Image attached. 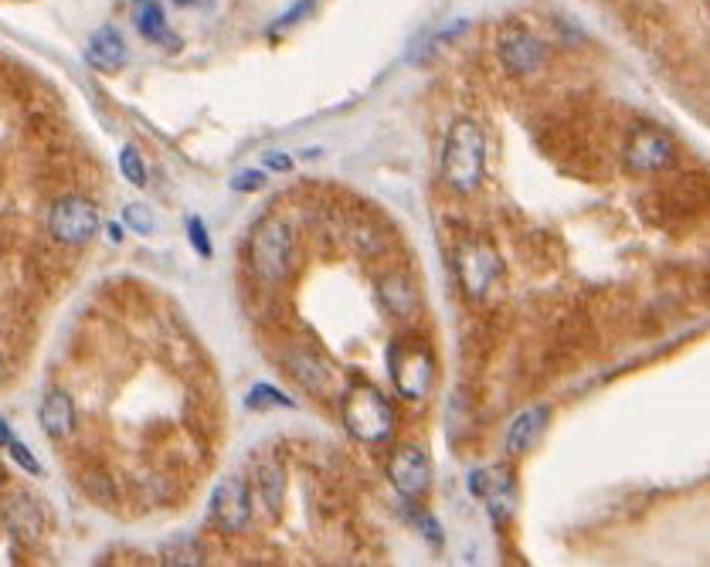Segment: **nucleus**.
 I'll return each mask as SVG.
<instances>
[{
  "instance_id": "473e14b6",
  "label": "nucleus",
  "mask_w": 710,
  "mask_h": 567,
  "mask_svg": "<svg viewBox=\"0 0 710 567\" xmlns=\"http://www.w3.org/2000/svg\"><path fill=\"white\" fill-rule=\"evenodd\" d=\"M0 377H4V360H0Z\"/></svg>"
},
{
  "instance_id": "f3484780",
  "label": "nucleus",
  "mask_w": 710,
  "mask_h": 567,
  "mask_svg": "<svg viewBox=\"0 0 710 567\" xmlns=\"http://www.w3.org/2000/svg\"><path fill=\"white\" fill-rule=\"evenodd\" d=\"M378 289H381V303L391 316H408L418 306L412 279L401 276V272H395V276H384Z\"/></svg>"
},
{
  "instance_id": "7ed1b4c3",
  "label": "nucleus",
  "mask_w": 710,
  "mask_h": 567,
  "mask_svg": "<svg viewBox=\"0 0 710 567\" xmlns=\"http://www.w3.org/2000/svg\"><path fill=\"white\" fill-rule=\"evenodd\" d=\"M248 259H252L255 276L265 282H279L293 265V231L286 221L265 218L255 225L252 242H248Z\"/></svg>"
},
{
  "instance_id": "393cba45",
  "label": "nucleus",
  "mask_w": 710,
  "mask_h": 567,
  "mask_svg": "<svg viewBox=\"0 0 710 567\" xmlns=\"http://www.w3.org/2000/svg\"><path fill=\"white\" fill-rule=\"evenodd\" d=\"M4 449L11 452V459H14L17 466H21L24 472H31V476H41V462L34 459V452H31L24 442H17V438L11 435V438H7V445H4Z\"/></svg>"
},
{
  "instance_id": "ddd939ff",
  "label": "nucleus",
  "mask_w": 710,
  "mask_h": 567,
  "mask_svg": "<svg viewBox=\"0 0 710 567\" xmlns=\"http://www.w3.org/2000/svg\"><path fill=\"white\" fill-rule=\"evenodd\" d=\"M133 24H136V31H140V38H147L150 45H160V48H170V51L181 48V38L170 31L164 7H160L157 0H136L133 4Z\"/></svg>"
},
{
  "instance_id": "9b49d317",
  "label": "nucleus",
  "mask_w": 710,
  "mask_h": 567,
  "mask_svg": "<svg viewBox=\"0 0 710 567\" xmlns=\"http://www.w3.org/2000/svg\"><path fill=\"white\" fill-rule=\"evenodd\" d=\"M469 489L486 500V510H490L493 523H503V517H507V513L513 510V503H517L513 479L507 469H490V472L476 469L473 476H469Z\"/></svg>"
},
{
  "instance_id": "0eeeda50",
  "label": "nucleus",
  "mask_w": 710,
  "mask_h": 567,
  "mask_svg": "<svg viewBox=\"0 0 710 567\" xmlns=\"http://www.w3.org/2000/svg\"><path fill=\"white\" fill-rule=\"evenodd\" d=\"M211 520L228 534H238V530L248 527V520H252V489H248L245 479L228 476L215 486V493H211Z\"/></svg>"
},
{
  "instance_id": "4be33fe9",
  "label": "nucleus",
  "mask_w": 710,
  "mask_h": 567,
  "mask_svg": "<svg viewBox=\"0 0 710 567\" xmlns=\"http://www.w3.org/2000/svg\"><path fill=\"white\" fill-rule=\"evenodd\" d=\"M119 170H123V177L130 180L133 187H147V163H143L136 146H123V150H119Z\"/></svg>"
},
{
  "instance_id": "bb28decb",
  "label": "nucleus",
  "mask_w": 710,
  "mask_h": 567,
  "mask_svg": "<svg viewBox=\"0 0 710 567\" xmlns=\"http://www.w3.org/2000/svg\"><path fill=\"white\" fill-rule=\"evenodd\" d=\"M310 11H313V0H299L296 7H289V11L276 21V31L289 28V24H296V21H303V14H310Z\"/></svg>"
},
{
  "instance_id": "2f4dec72",
  "label": "nucleus",
  "mask_w": 710,
  "mask_h": 567,
  "mask_svg": "<svg viewBox=\"0 0 710 567\" xmlns=\"http://www.w3.org/2000/svg\"><path fill=\"white\" fill-rule=\"evenodd\" d=\"M174 7H198V4H208V0H170Z\"/></svg>"
},
{
  "instance_id": "9d476101",
  "label": "nucleus",
  "mask_w": 710,
  "mask_h": 567,
  "mask_svg": "<svg viewBox=\"0 0 710 567\" xmlns=\"http://www.w3.org/2000/svg\"><path fill=\"white\" fill-rule=\"evenodd\" d=\"M496 55H500V65L507 68L510 75H530L544 65L547 51H544V41L534 38L530 31L517 28V31H507L496 45Z\"/></svg>"
},
{
  "instance_id": "5701e85b",
  "label": "nucleus",
  "mask_w": 710,
  "mask_h": 567,
  "mask_svg": "<svg viewBox=\"0 0 710 567\" xmlns=\"http://www.w3.org/2000/svg\"><path fill=\"white\" fill-rule=\"evenodd\" d=\"M123 225L133 228L136 235H153V228H157V218H153V211L147 204H126L123 208Z\"/></svg>"
},
{
  "instance_id": "412c9836",
  "label": "nucleus",
  "mask_w": 710,
  "mask_h": 567,
  "mask_svg": "<svg viewBox=\"0 0 710 567\" xmlns=\"http://www.w3.org/2000/svg\"><path fill=\"white\" fill-rule=\"evenodd\" d=\"M245 405L248 408H296V401L289 398V394H282L279 388H272V384H255L252 391H248V398H245Z\"/></svg>"
},
{
  "instance_id": "dca6fc26",
  "label": "nucleus",
  "mask_w": 710,
  "mask_h": 567,
  "mask_svg": "<svg viewBox=\"0 0 710 567\" xmlns=\"http://www.w3.org/2000/svg\"><path fill=\"white\" fill-rule=\"evenodd\" d=\"M38 418H41V428H45V435L65 438L75 428V405H72V398H68L65 391H48L45 401H41Z\"/></svg>"
},
{
  "instance_id": "b1692460",
  "label": "nucleus",
  "mask_w": 710,
  "mask_h": 567,
  "mask_svg": "<svg viewBox=\"0 0 710 567\" xmlns=\"http://www.w3.org/2000/svg\"><path fill=\"white\" fill-rule=\"evenodd\" d=\"M187 238H191L194 252H198L201 259H211V255H215V248H211V238H208V228H204V221L198 218V214H191V218H187Z\"/></svg>"
},
{
  "instance_id": "f257e3e1",
  "label": "nucleus",
  "mask_w": 710,
  "mask_h": 567,
  "mask_svg": "<svg viewBox=\"0 0 710 567\" xmlns=\"http://www.w3.org/2000/svg\"><path fill=\"white\" fill-rule=\"evenodd\" d=\"M486 174V136L473 119H456L449 126L442 150V180L456 194H469L483 184Z\"/></svg>"
},
{
  "instance_id": "4468645a",
  "label": "nucleus",
  "mask_w": 710,
  "mask_h": 567,
  "mask_svg": "<svg viewBox=\"0 0 710 567\" xmlns=\"http://www.w3.org/2000/svg\"><path fill=\"white\" fill-rule=\"evenodd\" d=\"M4 520H7V527H11L14 534L24 537V540H38L41 530H45V513H41L38 500H34V496H28V493L7 496V503H4Z\"/></svg>"
},
{
  "instance_id": "aec40b11",
  "label": "nucleus",
  "mask_w": 710,
  "mask_h": 567,
  "mask_svg": "<svg viewBox=\"0 0 710 567\" xmlns=\"http://www.w3.org/2000/svg\"><path fill=\"white\" fill-rule=\"evenodd\" d=\"M160 557H164V564H174V567L204 564V554H201L198 540H191V537H174L170 544H164Z\"/></svg>"
},
{
  "instance_id": "39448f33",
  "label": "nucleus",
  "mask_w": 710,
  "mask_h": 567,
  "mask_svg": "<svg viewBox=\"0 0 710 567\" xmlns=\"http://www.w3.org/2000/svg\"><path fill=\"white\" fill-rule=\"evenodd\" d=\"M48 231L65 245H82L99 231V208L89 197H62L48 214Z\"/></svg>"
},
{
  "instance_id": "c85d7f7f",
  "label": "nucleus",
  "mask_w": 710,
  "mask_h": 567,
  "mask_svg": "<svg viewBox=\"0 0 710 567\" xmlns=\"http://www.w3.org/2000/svg\"><path fill=\"white\" fill-rule=\"evenodd\" d=\"M262 160H265V167L276 170V174H286V170H293V157H286V153H279V150L265 153Z\"/></svg>"
},
{
  "instance_id": "7c9ffc66",
  "label": "nucleus",
  "mask_w": 710,
  "mask_h": 567,
  "mask_svg": "<svg viewBox=\"0 0 710 567\" xmlns=\"http://www.w3.org/2000/svg\"><path fill=\"white\" fill-rule=\"evenodd\" d=\"M14 432H11V425L4 422V418H0V445H7V438H11Z\"/></svg>"
},
{
  "instance_id": "c756f323",
  "label": "nucleus",
  "mask_w": 710,
  "mask_h": 567,
  "mask_svg": "<svg viewBox=\"0 0 710 567\" xmlns=\"http://www.w3.org/2000/svg\"><path fill=\"white\" fill-rule=\"evenodd\" d=\"M106 231H109V238H113V242H116V245H119V242H123V225H116V221H113V225H109Z\"/></svg>"
},
{
  "instance_id": "423d86ee",
  "label": "nucleus",
  "mask_w": 710,
  "mask_h": 567,
  "mask_svg": "<svg viewBox=\"0 0 710 567\" xmlns=\"http://www.w3.org/2000/svg\"><path fill=\"white\" fill-rule=\"evenodd\" d=\"M500 255L490 242H466L456 252V272L469 299H483L500 279Z\"/></svg>"
},
{
  "instance_id": "cd10ccee",
  "label": "nucleus",
  "mask_w": 710,
  "mask_h": 567,
  "mask_svg": "<svg viewBox=\"0 0 710 567\" xmlns=\"http://www.w3.org/2000/svg\"><path fill=\"white\" fill-rule=\"evenodd\" d=\"M415 523L422 527L425 540H432V544H442V527L429 517V513H415Z\"/></svg>"
},
{
  "instance_id": "1a4fd4ad",
  "label": "nucleus",
  "mask_w": 710,
  "mask_h": 567,
  "mask_svg": "<svg viewBox=\"0 0 710 567\" xmlns=\"http://www.w3.org/2000/svg\"><path fill=\"white\" fill-rule=\"evenodd\" d=\"M673 163V140L656 126H636L626 143V167L636 174H653Z\"/></svg>"
},
{
  "instance_id": "a878e982",
  "label": "nucleus",
  "mask_w": 710,
  "mask_h": 567,
  "mask_svg": "<svg viewBox=\"0 0 710 567\" xmlns=\"http://www.w3.org/2000/svg\"><path fill=\"white\" fill-rule=\"evenodd\" d=\"M262 187H265L262 170H242V174L232 180V191H238V194H252V191H262Z\"/></svg>"
},
{
  "instance_id": "f8f14e48",
  "label": "nucleus",
  "mask_w": 710,
  "mask_h": 567,
  "mask_svg": "<svg viewBox=\"0 0 710 567\" xmlns=\"http://www.w3.org/2000/svg\"><path fill=\"white\" fill-rule=\"evenodd\" d=\"M85 62L99 72H116V68L126 65V41L113 24L92 31L89 41H85Z\"/></svg>"
},
{
  "instance_id": "f03ea898",
  "label": "nucleus",
  "mask_w": 710,
  "mask_h": 567,
  "mask_svg": "<svg viewBox=\"0 0 710 567\" xmlns=\"http://www.w3.org/2000/svg\"><path fill=\"white\" fill-rule=\"evenodd\" d=\"M344 425L354 438H361L367 445H378L391 435L395 428V408L374 384H354L344 398Z\"/></svg>"
},
{
  "instance_id": "6e6552de",
  "label": "nucleus",
  "mask_w": 710,
  "mask_h": 567,
  "mask_svg": "<svg viewBox=\"0 0 710 567\" xmlns=\"http://www.w3.org/2000/svg\"><path fill=\"white\" fill-rule=\"evenodd\" d=\"M388 479L405 500H418L432 483L429 455L418 449V445H398L388 459Z\"/></svg>"
},
{
  "instance_id": "a211bd4d",
  "label": "nucleus",
  "mask_w": 710,
  "mask_h": 567,
  "mask_svg": "<svg viewBox=\"0 0 710 567\" xmlns=\"http://www.w3.org/2000/svg\"><path fill=\"white\" fill-rule=\"evenodd\" d=\"M289 367H293L296 381L303 384L306 391L320 394L330 388V367L323 364L320 357L313 354V350H299V354L289 357Z\"/></svg>"
},
{
  "instance_id": "20e7f679",
  "label": "nucleus",
  "mask_w": 710,
  "mask_h": 567,
  "mask_svg": "<svg viewBox=\"0 0 710 567\" xmlns=\"http://www.w3.org/2000/svg\"><path fill=\"white\" fill-rule=\"evenodd\" d=\"M435 357L422 340H395L388 347V374L401 398H425L432 388Z\"/></svg>"
},
{
  "instance_id": "6ab92c4d",
  "label": "nucleus",
  "mask_w": 710,
  "mask_h": 567,
  "mask_svg": "<svg viewBox=\"0 0 710 567\" xmlns=\"http://www.w3.org/2000/svg\"><path fill=\"white\" fill-rule=\"evenodd\" d=\"M255 483H259L262 503L276 513L282 506V496H286V472H282V462L279 459H262L259 472H255Z\"/></svg>"
},
{
  "instance_id": "2eb2a0df",
  "label": "nucleus",
  "mask_w": 710,
  "mask_h": 567,
  "mask_svg": "<svg viewBox=\"0 0 710 567\" xmlns=\"http://www.w3.org/2000/svg\"><path fill=\"white\" fill-rule=\"evenodd\" d=\"M547 425V408H527L524 415H517L507 428V438H503V449L507 455H524L530 445L537 442V435L544 432Z\"/></svg>"
}]
</instances>
